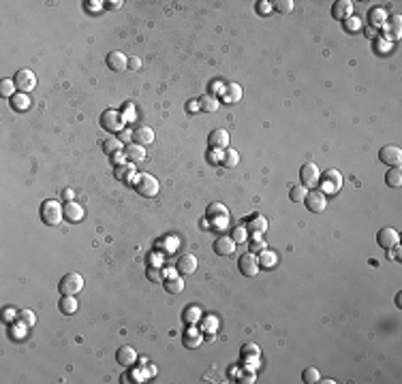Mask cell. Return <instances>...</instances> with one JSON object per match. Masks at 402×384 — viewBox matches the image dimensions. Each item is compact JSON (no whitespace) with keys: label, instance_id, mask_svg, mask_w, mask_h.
Wrapping results in <instances>:
<instances>
[{"label":"cell","instance_id":"obj_1","mask_svg":"<svg viewBox=\"0 0 402 384\" xmlns=\"http://www.w3.org/2000/svg\"><path fill=\"white\" fill-rule=\"evenodd\" d=\"M39 212H41V220L45 222L47 226H58L60 222H62V218H64V207L60 205L58 201H54V199L43 201Z\"/></svg>","mask_w":402,"mask_h":384},{"label":"cell","instance_id":"obj_2","mask_svg":"<svg viewBox=\"0 0 402 384\" xmlns=\"http://www.w3.org/2000/svg\"><path fill=\"white\" fill-rule=\"evenodd\" d=\"M319 184H321L323 194H338L340 188H342V175H340V171H336V169H327V171L321 173Z\"/></svg>","mask_w":402,"mask_h":384},{"label":"cell","instance_id":"obj_3","mask_svg":"<svg viewBox=\"0 0 402 384\" xmlns=\"http://www.w3.org/2000/svg\"><path fill=\"white\" fill-rule=\"evenodd\" d=\"M135 190H137L141 196H146V199H152V196L158 194V179L152 177L150 173H137Z\"/></svg>","mask_w":402,"mask_h":384},{"label":"cell","instance_id":"obj_4","mask_svg":"<svg viewBox=\"0 0 402 384\" xmlns=\"http://www.w3.org/2000/svg\"><path fill=\"white\" fill-rule=\"evenodd\" d=\"M206 220L208 224H212V228H225L229 222V212L222 203H212L206 209Z\"/></svg>","mask_w":402,"mask_h":384},{"label":"cell","instance_id":"obj_5","mask_svg":"<svg viewBox=\"0 0 402 384\" xmlns=\"http://www.w3.org/2000/svg\"><path fill=\"white\" fill-rule=\"evenodd\" d=\"M101 126L107 133H120L124 131V117L116 109H105L101 113Z\"/></svg>","mask_w":402,"mask_h":384},{"label":"cell","instance_id":"obj_6","mask_svg":"<svg viewBox=\"0 0 402 384\" xmlns=\"http://www.w3.org/2000/svg\"><path fill=\"white\" fill-rule=\"evenodd\" d=\"M84 288V277L79 274H66L58 284L60 295H79Z\"/></svg>","mask_w":402,"mask_h":384},{"label":"cell","instance_id":"obj_7","mask_svg":"<svg viewBox=\"0 0 402 384\" xmlns=\"http://www.w3.org/2000/svg\"><path fill=\"white\" fill-rule=\"evenodd\" d=\"M319 177H321V171L314 163H304L302 165L300 179H302V186H304V188H314V186L319 184Z\"/></svg>","mask_w":402,"mask_h":384},{"label":"cell","instance_id":"obj_8","mask_svg":"<svg viewBox=\"0 0 402 384\" xmlns=\"http://www.w3.org/2000/svg\"><path fill=\"white\" fill-rule=\"evenodd\" d=\"M398 241H400V237H398V231L396 228H392V226H383L379 233H376V244H379L383 250H394L396 246H398Z\"/></svg>","mask_w":402,"mask_h":384},{"label":"cell","instance_id":"obj_9","mask_svg":"<svg viewBox=\"0 0 402 384\" xmlns=\"http://www.w3.org/2000/svg\"><path fill=\"white\" fill-rule=\"evenodd\" d=\"M13 82H15V88L20 90V92H26L28 94V90H34L36 88V75L30 69H22V71H17L15 73V77H13Z\"/></svg>","mask_w":402,"mask_h":384},{"label":"cell","instance_id":"obj_10","mask_svg":"<svg viewBox=\"0 0 402 384\" xmlns=\"http://www.w3.org/2000/svg\"><path fill=\"white\" fill-rule=\"evenodd\" d=\"M379 160L387 166H400L402 163V150L398 145H383L379 150Z\"/></svg>","mask_w":402,"mask_h":384},{"label":"cell","instance_id":"obj_11","mask_svg":"<svg viewBox=\"0 0 402 384\" xmlns=\"http://www.w3.org/2000/svg\"><path fill=\"white\" fill-rule=\"evenodd\" d=\"M238 267H240V274H242V275L255 277L257 271H259V261H257V256H255L252 252H246V254H242V256H240Z\"/></svg>","mask_w":402,"mask_h":384},{"label":"cell","instance_id":"obj_12","mask_svg":"<svg viewBox=\"0 0 402 384\" xmlns=\"http://www.w3.org/2000/svg\"><path fill=\"white\" fill-rule=\"evenodd\" d=\"M306 209H310L312 214H321L323 209L327 207V201H325V194L321 190H312V192H306Z\"/></svg>","mask_w":402,"mask_h":384},{"label":"cell","instance_id":"obj_13","mask_svg":"<svg viewBox=\"0 0 402 384\" xmlns=\"http://www.w3.org/2000/svg\"><path fill=\"white\" fill-rule=\"evenodd\" d=\"M208 145H210V150H222V147H227L229 145V133L225 128H214V131L208 135Z\"/></svg>","mask_w":402,"mask_h":384},{"label":"cell","instance_id":"obj_14","mask_svg":"<svg viewBox=\"0 0 402 384\" xmlns=\"http://www.w3.org/2000/svg\"><path fill=\"white\" fill-rule=\"evenodd\" d=\"M353 13V2L351 0H336L332 4V17L334 20H347Z\"/></svg>","mask_w":402,"mask_h":384},{"label":"cell","instance_id":"obj_15","mask_svg":"<svg viewBox=\"0 0 402 384\" xmlns=\"http://www.w3.org/2000/svg\"><path fill=\"white\" fill-rule=\"evenodd\" d=\"M176 269H178V274H182V275L195 274V271H197V258L193 256V254H184V256L178 258Z\"/></svg>","mask_w":402,"mask_h":384},{"label":"cell","instance_id":"obj_16","mask_svg":"<svg viewBox=\"0 0 402 384\" xmlns=\"http://www.w3.org/2000/svg\"><path fill=\"white\" fill-rule=\"evenodd\" d=\"M107 66L116 73H122V71L128 69V58L122 52H111L107 55Z\"/></svg>","mask_w":402,"mask_h":384},{"label":"cell","instance_id":"obj_17","mask_svg":"<svg viewBox=\"0 0 402 384\" xmlns=\"http://www.w3.org/2000/svg\"><path fill=\"white\" fill-rule=\"evenodd\" d=\"M236 241H233L231 237H218L214 241V252L218 254V256H231L233 252H236Z\"/></svg>","mask_w":402,"mask_h":384},{"label":"cell","instance_id":"obj_18","mask_svg":"<svg viewBox=\"0 0 402 384\" xmlns=\"http://www.w3.org/2000/svg\"><path fill=\"white\" fill-rule=\"evenodd\" d=\"M124 156L131 165H137V163H144L146 160V147H141L137 143H128L124 147Z\"/></svg>","mask_w":402,"mask_h":384},{"label":"cell","instance_id":"obj_19","mask_svg":"<svg viewBox=\"0 0 402 384\" xmlns=\"http://www.w3.org/2000/svg\"><path fill=\"white\" fill-rule=\"evenodd\" d=\"M152 141H154V131H152V128L139 126V128H135V131H133V143L146 147V145H150Z\"/></svg>","mask_w":402,"mask_h":384},{"label":"cell","instance_id":"obj_20","mask_svg":"<svg viewBox=\"0 0 402 384\" xmlns=\"http://www.w3.org/2000/svg\"><path fill=\"white\" fill-rule=\"evenodd\" d=\"M116 361L120 365H124V367H131V365H135V361H137V352H135L131 346H120L118 352H116Z\"/></svg>","mask_w":402,"mask_h":384},{"label":"cell","instance_id":"obj_21","mask_svg":"<svg viewBox=\"0 0 402 384\" xmlns=\"http://www.w3.org/2000/svg\"><path fill=\"white\" fill-rule=\"evenodd\" d=\"M182 342H184V346H186V348H199L201 342H203V335H201V331H199V329L190 327V329L184 331Z\"/></svg>","mask_w":402,"mask_h":384},{"label":"cell","instance_id":"obj_22","mask_svg":"<svg viewBox=\"0 0 402 384\" xmlns=\"http://www.w3.org/2000/svg\"><path fill=\"white\" fill-rule=\"evenodd\" d=\"M385 26V32H387V39H400L402 34V22H400V15H392L389 17V22L383 24Z\"/></svg>","mask_w":402,"mask_h":384},{"label":"cell","instance_id":"obj_23","mask_svg":"<svg viewBox=\"0 0 402 384\" xmlns=\"http://www.w3.org/2000/svg\"><path fill=\"white\" fill-rule=\"evenodd\" d=\"M248 228L252 231V237L259 239V235L265 233V228H268V222H265L263 216L252 214V216H248Z\"/></svg>","mask_w":402,"mask_h":384},{"label":"cell","instance_id":"obj_24","mask_svg":"<svg viewBox=\"0 0 402 384\" xmlns=\"http://www.w3.org/2000/svg\"><path fill=\"white\" fill-rule=\"evenodd\" d=\"M84 218V209L79 203L75 201H71V203H64V220H69V222H79Z\"/></svg>","mask_w":402,"mask_h":384},{"label":"cell","instance_id":"obj_25","mask_svg":"<svg viewBox=\"0 0 402 384\" xmlns=\"http://www.w3.org/2000/svg\"><path fill=\"white\" fill-rule=\"evenodd\" d=\"M385 22H387L385 9L374 7V9H370V11H368V24H370V28H381Z\"/></svg>","mask_w":402,"mask_h":384},{"label":"cell","instance_id":"obj_26","mask_svg":"<svg viewBox=\"0 0 402 384\" xmlns=\"http://www.w3.org/2000/svg\"><path fill=\"white\" fill-rule=\"evenodd\" d=\"M9 103H11V107H13L15 111L30 109V96L26 94V92H15V94L9 98Z\"/></svg>","mask_w":402,"mask_h":384},{"label":"cell","instance_id":"obj_27","mask_svg":"<svg viewBox=\"0 0 402 384\" xmlns=\"http://www.w3.org/2000/svg\"><path fill=\"white\" fill-rule=\"evenodd\" d=\"M58 307H60V312L66 314V316L75 314V312H77V299H75V295H62V299L58 301Z\"/></svg>","mask_w":402,"mask_h":384},{"label":"cell","instance_id":"obj_28","mask_svg":"<svg viewBox=\"0 0 402 384\" xmlns=\"http://www.w3.org/2000/svg\"><path fill=\"white\" fill-rule=\"evenodd\" d=\"M222 98H225V103H238L240 98H242V88H240L238 83H229V85H225Z\"/></svg>","mask_w":402,"mask_h":384},{"label":"cell","instance_id":"obj_29","mask_svg":"<svg viewBox=\"0 0 402 384\" xmlns=\"http://www.w3.org/2000/svg\"><path fill=\"white\" fill-rule=\"evenodd\" d=\"M199 109L206 111V113H214V111H218V98L212 96V94H203L199 98Z\"/></svg>","mask_w":402,"mask_h":384},{"label":"cell","instance_id":"obj_30","mask_svg":"<svg viewBox=\"0 0 402 384\" xmlns=\"http://www.w3.org/2000/svg\"><path fill=\"white\" fill-rule=\"evenodd\" d=\"M165 288H167V293H169V295H180L184 290V277H176V275L167 277V280H165Z\"/></svg>","mask_w":402,"mask_h":384},{"label":"cell","instance_id":"obj_31","mask_svg":"<svg viewBox=\"0 0 402 384\" xmlns=\"http://www.w3.org/2000/svg\"><path fill=\"white\" fill-rule=\"evenodd\" d=\"M385 184L389 186V188H400V186H402V171H400V166H392V169L387 171Z\"/></svg>","mask_w":402,"mask_h":384},{"label":"cell","instance_id":"obj_32","mask_svg":"<svg viewBox=\"0 0 402 384\" xmlns=\"http://www.w3.org/2000/svg\"><path fill=\"white\" fill-rule=\"evenodd\" d=\"M257 261H259V267H263V269H272V267H276L278 256H276V252L263 250V252H261V256H259Z\"/></svg>","mask_w":402,"mask_h":384},{"label":"cell","instance_id":"obj_33","mask_svg":"<svg viewBox=\"0 0 402 384\" xmlns=\"http://www.w3.org/2000/svg\"><path fill=\"white\" fill-rule=\"evenodd\" d=\"M122 150H124V145H122L120 139H105L103 141V152L109 154V156H116V154H120Z\"/></svg>","mask_w":402,"mask_h":384},{"label":"cell","instance_id":"obj_34","mask_svg":"<svg viewBox=\"0 0 402 384\" xmlns=\"http://www.w3.org/2000/svg\"><path fill=\"white\" fill-rule=\"evenodd\" d=\"M238 163H240V154L236 150H225L222 152V160H220L222 166H227V169H236Z\"/></svg>","mask_w":402,"mask_h":384},{"label":"cell","instance_id":"obj_35","mask_svg":"<svg viewBox=\"0 0 402 384\" xmlns=\"http://www.w3.org/2000/svg\"><path fill=\"white\" fill-rule=\"evenodd\" d=\"M201 331H208V333L218 331V318H216V316H212V314L203 316V318H201Z\"/></svg>","mask_w":402,"mask_h":384},{"label":"cell","instance_id":"obj_36","mask_svg":"<svg viewBox=\"0 0 402 384\" xmlns=\"http://www.w3.org/2000/svg\"><path fill=\"white\" fill-rule=\"evenodd\" d=\"M302 380H304L306 384H317L321 382V374L317 367H306L304 371H302Z\"/></svg>","mask_w":402,"mask_h":384},{"label":"cell","instance_id":"obj_37","mask_svg":"<svg viewBox=\"0 0 402 384\" xmlns=\"http://www.w3.org/2000/svg\"><path fill=\"white\" fill-rule=\"evenodd\" d=\"M306 192H308V190H306L302 184H295V186H291V192H289V196H291L293 203H304Z\"/></svg>","mask_w":402,"mask_h":384},{"label":"cell","instance_id":"obj_38","mask_svg":"<svg viewBox=\"0 0 402 384\" xmlns=\"http://www.w3.org/2000/svg\"><path fill=\"white\" fill-rule=\"evenodd\" d=\"M272 9L278 11V13L287 15L293 11V0H276V2H272Z\"/></svg>","mask_w":402,"mask_h":384},{"label":"cell","instance_id":"obj_39","mask_svg":"<svg viewBox=\"0 0 402 384\" xmlns=\"http://www.w3.org/2000/svg\"><path fill=\"white\" fill-rule=\"evenodd\" d=\"M20 323L26 325L28 329H32V327L36 325V316H34L32 309H22L20 312Z\"/></svg>","mask_w":402,"mask_h":384},{"label":"cell","instance_id":"obj_40","mask_svg":"<svg viewBox=\"0 0 402 384\" xmlns=\"http://www.w3.org/2000/svg\"><path fill=\"white\" fill-rule=\"evenodd\" d=\"M261 352H259V346L257 344H244L242 350H240V357L242 358H250V357H259Z\"/></svg>","mask_w":402,"mask_h":384},{"label":"cell","instance_id":"obj_41","mask_svg":"<svg viewBox=\"0 0 402 384\" xmlns=\"http://www.w3.org/2000/svg\"><path fill=\"white\" fill-rule=\"evenodd\" d=\"M13 88H15V82H13V79H2V82H0V94H2V96L11 98V96L15 94Z\"/></svg>","mask_w":402,"mask_h":384},{"label":"cell","instance_id":"obj_42","mask_svg":"<svg viewBox=\"0 0 402 384\" xmlns=\"http://www.w3.org/2000/svg\"><path fill=\"white\" fill-rule=\"evenodd\" d=\"M146 274H148V277H150L152 282H163V277H165V271L160 267H156V265H150Z\"/></svg>","mask_w":402,"mask_h":384},{"label":"cell","instance_id":"obj_43","mask_svg":"<svg viewBox=\"0 0 402 384\" xmlns=\"http://www.w3.org/2000/svg\"><path fill=\"white\" fill-rule=\"evenodd\" d=\"M184 320L186 323H197V320H201V309L199 307H188L186 312H184Z\"/></svg>","mask_w":402,"mask_h":384},{"label":"cell","instance_id":"obj_44","mask_svg":"<svg viewBox=\"0 0 402 384\" xmlns=\"http://www.w3.org/2000/svg\"><path fill=\"white\" fill-rule=\"evenodd\" d=\"M246 237H248V233H246V228H244V226H233L231 239L236 241V244H244Z\"/></svg>","mask_w":402,"mask_h":384},{"label":"cell","instance_id":"obj_45","mask_svg":"<svg viewBox=\"0 0 402 384\" xmlns=\"http://www.w3.org/2000/svg\"><path fill=\"white\" fill-rule=\"evenodd\" d=\"M344 28H347L349 30V32H357V30H360L362 28V20H360V17H347V24H344Z\"/></svg>","mask_w":402,"mask_h":384},{"label":"cell","instance_id":"obj_46","mask_svg":"<svg viewBox=\"0 0 402 384\" xmlns=\"http://www.w3.org/2000/svg\"><path fill=\"white\" fill-rule=\"evenodd\" d=\"M263 250H268V247H265V241H261V239H252V244H250V252L252 254H261Z\"/></svg>","mask_w":402,"mask_h":384},{"label":"cell","instance_id":"obj_47","mask_svg":"<svg viewBox=\"0 0 402 384\" xmlns=\"http://www.w3.org/2000/svg\"><path fill=\"white\" fill-rule=\"evenodd\" d=\"M257 380V376H255V371L252 369H246L242 376H240V382H244V384H250V382H255Z\"/></svg>","mask_w":402,"mask_h":384},{"label":"cell","instance_id":"obj_48","mask_svg":"<svg viewBox=\"0 0 402 384\" xmlns=\"http://www.w3.org/2000/svg\"><path fill=\"white\" fill-rule=\"evenodd\" d=\"M124 115H122V117H124V122H131V120H135V105H131V103H128V105H124Z\"/></svg>","mask_w":402,"mask_h":384},{"label":"cell","instance_id":"obj_49","mask_svg":"<svg viewBox=\"0 0 402 384\" xmlns=\"http://www.w3.org/2000/svg\"><path fill=\"white\" fill-rule=\"evenodd\" d=\"M257 11L261 15H265V13H270V11H272V4L268 2V0H259V2H257Z\"/></svg>","mask_w":402,"mask_h":384},{"label":"cell","instance_id":"obj_50","mask_svg":"<svg viewBox=\"0 0 402 384\" xmlns=\"http://www.w3.org/2000/svg\"><path fill=\"white\" fill-rule=\"evenodd\" d=\"M4 320H7V323H11V320H15V316H20V312H17V309L15 307H4Z\"/></svg>","mask_w":402,"mask_h":384},{"label":"cell","instance_id":"obj_51","mask_svg":"<svg viewBox=\"0 0 402 384\" xmlns=\"http://www.w3.org/2000/svg\"><path fill=\"white\" fill-rule=\"evenodd\" d=\"M244 363V369H255L259 365V357H250V358H242Z\"/></svg>","mask_w":402,"mask_h":384},{"label":"cell","instance_id":"obj_52","mask_svg":"<svg viewBox=\"0 0 402 384\" xmlns=\"http://www.w3.org/2000/svg\"><path fill=\"white\" fill-rule=\"evenodd\" d=\"M210 92H212V94H220V96H222V92H225V85H222L220 82H212V85H210Z\"/></svg>","mask_w":402,"mask_h":384},{"label":"cell","instance_id":"obj_53","mask_svg":"<svg viewBox=\"0 0 402 384\" xmlns=\"http://www.w3.org/2000/svg\"><path fill=\"white\" fill-rule=\"evenodd\" d=\"M222 160V152L220 150H210V163H220Z\"/></svg>","mask_w":402,"mask_h":384},{"label":"cell","instance_id":"obj_54","mask_svg":"<svg viewBox=\"0 0 402 384\" xmlns=\"http://www.w3.org/2000/svg\"><path fill=\"white\" fill-rule=\"evenodd\" d=\"M139 66H141V60L137 58V55H133V58L128 60V69H131V71H137Z\"/></svg>","mask_w":402,"mask_h":384},{"label":"cell","instance_id":"obj_55","mask_svg":"<svg viewBox=\"0 0 402 384\" xmlns=\"http://www.w3.org/2000/svg\"><path fill=\"white\" fill-rule=\"evenodd\" d=\"M73 196H75V192H73L71 188H64V190H62V199H64L66 203H71V201H73Z\"/></svg>","mask_w":402,"mask_h":384},{"label":"cell","instance_id":"obj_56","mask_svg":"<svg viewBox=\"0 0 402 384\" xmlns=\"http://www.w3.org/2000/svg\"><path fill=\"white\" fill-rule=\"evenodd\" d=\"M188 111H190V113L199 111V101H190V103H188Z\"/></svg>","mask_w":402,"mask_h":384},{"label":"cell","instance_id":"obj_57","mask_svg":"<svg viewBox=\"0 0 402 384\" xmlns=\"http://www.w3.org/2000/svg\"><path fill=\"white\" fill-rule=\"evenodd\" d=\"M128 139L133 141V133H128V131H120V141H128Z\"/></svg>","mask_w":402,"mask_h":384},{"label":"cell","instance_id":"obj_58","mask_svg":"<svg viewBox=\"0 0 402 384\" xmlns=\"http://www.w3.org/2000/svg\"><path fill=\"white\" fill-rule=\"evenodd\" d=\"M107 4V9H120L122 7V0H116V2H105Z\"/></svg>","mask_w":402,"mask_h":384},{"label":"cell","instance_id":"obj_59","mask_svg":"<svg viewBox=\"0 0 402 384\" xmlns=\"http://www.w3.org/2000/svg\"><path fill=\"white\" fill-rule=\"evenodd\" d=\"M86 4H88V7H90V9H96V7H98V9H101V4H105V2H86Z\"/></svg>","mask_w":402,"mask_h":384},{"label":"cell","instance_id":"obj_60","mask_svg":"<svg viewBox=\"0 0 402 384\" xmlns=\"http://www.w3.org/2000/svg\"><path fill=\"white\" fill-rule=\"evenodd\" d=\"M238 374H240L238 367H229V376H238Z\"/></svg>","mask_w":402,"mask_h":384}]
</instances>
